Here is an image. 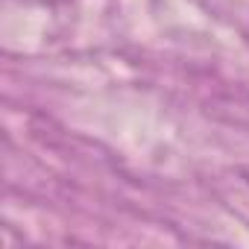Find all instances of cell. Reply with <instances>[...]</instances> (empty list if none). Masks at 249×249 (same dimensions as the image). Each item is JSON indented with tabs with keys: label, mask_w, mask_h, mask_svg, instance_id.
Instances as JSON below:
<instances>
[{
	"label": "cell",
	"mask_w": 249,
	"mask_h": 249,
	"mask_svg": "<svg viewBox=\"0 0 249 249\" xmlns=\"http://www.w3.org/2000/svg\"><path fill=\"white\" fill-rule=\"evenodd\" d=\"M243 179H246V185H249V170H246V173H243Z\"/></svg>",
	"instance_id": "obj_1"
}]
</instances>
